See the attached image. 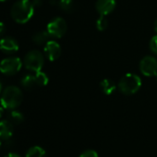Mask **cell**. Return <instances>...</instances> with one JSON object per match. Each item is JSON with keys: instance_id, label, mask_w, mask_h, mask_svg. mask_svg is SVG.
<instances>
[{"instance_id": "cell-1", "label": "cell", "mask_w": 157, "mask_h": 157, "mask_svg": "<svg viewBox=\"0 0 157 157\" xmlns=\"http://www.w3.org/2000/svg\"><path fill=\"white\" fill-rule=\"evenodd\" d=\"M34 7L30 0H18L10 10L12 20L20 24L27 23L34 14Z\"/></svg>"}, {"instance_id": "cell-2", "label": "cell", "mask_w": 157, "mask_h": 157, "mask_svg": "<svg viewBox=\"0 0 157 157\" xmlns=\"http://www.w3.org/2000/svg\"><path fill=\"white\" fill-rule=\"evenodd\" d=\"M23 101L22 91L14 85L6 87L0 96V105L5 109L13 110L18 108Z\"/></svg>"}, {"instance_id": "cell-3", "label": "cell", "mask_w": 157, "mask_h": 157, "mask_svg": "<svg viewBox=\"0 0 157 157\" xmlns=\"http://www.w3.org/2000/svg\"><path fill=\"white\" fill-rule=\"evenodd\" d=\"M141 87V78L134 73L125 74L118 82L119 91L125 95H132L136 94Z\"/></svg>"}, {"instance_id": "cell-4", "label": "cell", "mask_w": 157, "mask_h": 157, "mask_svg": "<svg viewBox=\"0 0 157 157\" xmlns=\"http://www.w3.org/2000/svg\"><path fill=\"white\" fill-rule=\"evenodd\" d=\"M44 64V56L38 50H31L26 54L23 59V66L32 72L42 70Z\"/></svg>"}, {"instance_id": "cell-5", "label": "cell", "mask_w": 157, "mask_h": 157, "mask_svg": "<svg viewBox=\"0 0 157 157\" xmlns=\"http://www.w3.org/2000/svg\"><path fill=\"white\" fill-rule=\"evenodd\" d=\"M23 62L18 56H10L0 62V72L6 76L16 75L22 67Z\"/></svg>"}, {"instance_id": "cell-6", "label": "cell", "mask_w": 157, "mask_h": 157, "mask_svg": "<svg viewBox=\"0 0 157 157\" xmlns=\"http://www.w3.org/2000/svg\"><path fill=\"white\" fill-rule=\"evenodd\" d=\"M67 30V25L66 21L63 18L56 17L49 21L46 27V31L49 33L50 37L59 39L63 37Z\"/></svg>"}, {"instance_id": "cell-7", "label": "cell", "mask_w": 157, "mask_h": 157, "mask_svg": "<svg viewBox=\"0 0 157 157\" xmlns=\"http://www.w3.org/2000/svg\"><path fill=\"white\" fill-rule=\"evenodd\" d=\"M140 70L146 77H157V59L152 56H144L140 62Z\"/></svg>"}, {"instance_id": "cell-8", "label": "cell", "mask_w": 157, "mask_h": 157, "mask_svg": "<svg viewBox=\"0 0 157 157\" xmlns=\"http://www.w3.org/2000/svg\"><path fill=\"white\" fill-rule=\"evenodd\" d=\"M44 54L49 61H56L61 55V46L57 42L49 40L44 45Z\"/></svg>"}, {"instance_id": "cell-9", "label": "cell", "mask_w": 157, "mask_h": 157, "mask_svg": "<svg viewBox=\"0 0 157 157\" xmlns=\"http://www.w3.org/2000/svg\"><path fill=\"white\" fill-rule=\"evenodd\" d=\"M0 50L7 55H11L19 50V43L13 37H2L0 39Z\"/></svg>"}, {"instance_id": "cell-10", "label": "cell", "mask_w": 157, "mask_h": 157, "mask_svg": "<svg viewBox=\"0 0 157 157\" xmlns=\"http://www.w3.org/2000/svg\"><path fill=\"white\" fill-rule=\"evenodd\" d=\"M116 5V0H97L95 9L100 16H106L114 11Z\"/></svg>"}, {"instance_id": "cell-11", "label": "cell", "mask_w": 157, "mask_h": 157, "mask_svg": "<svg viewBox=\"0 0 157 157\" xmlns=\"http://www.w3.org/2000/svg\"><path fill=\"white\" fill-rule=\"evenodd\" d=\"M13 124L9 119L0 120V140H8L13 136Z\"/></svg>"}, {"instance_id": "cell-12", "label": "cell", "mask_w": 157, "mask_h": 157, "mask_svg": "<svg viewBox=\"0 0 157 157\" xmlns=\"http://www.w3.org/2000/svg\"><path fill=\"white\" fill-rule=\"evenodd\" d=\"M100 89L105 95H111L116 92L117 85L110 78H105L100 82Z\"/></svg>"}, {"instance_id": "cell-13", "label": "cell", "mask_w": 157, "mask_h": 157, "mask_svg": "<svg viewBox=\"0 0 157 157\" xmlns=\"http://www.w3.org/2000/svg\"><path fill=\"white\" fill-rule=\"evenodd\" d=\"M21 84L26 90L33 89V87L37 86L36 81H35V76L34 75H32V74H26L25 76H23L21 78Z\"/></svg>"}, {"instance_id": "cell-14", "label": "cell", "mask_w": 157, "mask_h": 157, "mask_svg": "<svg viewBox=\"0 0 157 157\" xmlns=\"http://www.w3.org/2000/svg\"><path fill=\"white\" fill-rule=\"evenodd\" d=\"M49 33L47 31H40L33 35V42L38 45L45 44L49 41Z\"/></svg>"}, {"instance_id": "cell-15", "label": "cell", "mask_w": 157, "mask_h": 157, "mask_svg": "<svg viewBox=\"0 0 157 157\" xmlns=\"http://www.w3.org/2000/svg\"><path fill=\"white\" fill-rule=\"evenodd\" d=\"M8 119L13 124V125H20L24 121V116L21 112L13 109L10 110L8 114Z\"/></svg>"}, {"instance_id": "cell-16", "label": "cell", "mask_w": 157, "mask_h": 157, "mask_svg": "<svg viewBox=\"0 0 157 157\" xmlns=\"http://www.w3.org/2000/svg\"><path fill=\"white\" fill-rule=\"evenodd\" d=\"M25 157H47V155L44 148L40 146H33L27 151Z\"/></svg>"}, {"instance_id": "cell-17", "label": "cell", "mask_w": 157, "mask_h": 157, "mask_svg": "<svg viewBox=\"0 0 157 157\" xmlns=\"http://www.w3.org/2000/svg\"><path fill=\"white\" fill-rule=\"evenodd\" d=\"M34 76H35V81H36L37 86L44 87V86L47 85V83L49 82V78H48L46 73H44L42 70H40L38 72H36Z\"/></svg>"}, {"instance_id": "cell-18", "label": "cell", "mask_w": 157, "mask_h": 157, "mask_svg": "<svg viewBox=\"0 0 157 157\" xmlns=\"http://www.w3.org/2000/svg\"><path fill=\"white\" fill-rule=\"evenodd\" d=\"M58 7L60 10L66 13H69L73 10L74 8V2L73 0H59L57 2Z\"/></svg>"}, {"instance_id": "cell-19", "label": "cell", "mask_w": 157, "mask_h": 157, "mask_svg": "<svg viewBox=\"0 0 157 157\" xmlns=\"http://www.w3.org/2000/svg\"><path fill=\"white\" fill-rule=\"evenodd\" d=\"M108 27V21L105 16H100L96 21V28L100 32H104Z\"/></svg>"}, {"instance_id": "cell-20", "label": "cell", "mask_w": 157, "mask_h": 157, "mask_svg": "<svg viewBox=\"0 0 157 157\" xmlns=\"http://www.w3.org/2000/svg\"><path fill=\"white\" fill-rule=\"evenodd\" d=\"M78 157H99V155L96 151L89 149V150H85L84 151H82Z\"/></svg>"}, {"instance_id": "cell-21", "label": "cell", "mask_w": 157, "mask_h": 157, "mask_svg": "<svg viewBox=\"0 0 157 157\" xmlns=\"http://www.w3.org/2000/svg\"><path fill=\"white\" fill-rule=\"evenodd\" d=\"M149 46H150L151 51L154 55L157 56V35H154V36L151 39Z\"/></svg>"}, {"instance_id": "cell-22", "label": "cell", "mask_w": 157, "mask_h": 157, "mask_svg": "<svg viewBox=\"0 0 157 157\" xmlns=\"http://www.w3.org/2000/svg\"><path fill=\"white\" fill-rule=\"evenodd\" d=\"M5 32H6V25L2 21H0V38H2Z\"/></svg>"}, {"instance_id": "cell-23", "label": "cell", "mask_w": 157, "mask_h": 157, "mask_svg": "<svg viewBox=\"0 0 157 157\" xmlns=\"http://www.w3.org/2000/svg\"><path fill=\"white\" fill-rule=\"evenodd\" d=\"M32 3L34 8H40L43 4V0H32Z\"/></svg>"}, {"instance_id": "cell-24", "label": "cell", "mask_w": 157, "mask_h": 157, "mask_svg": "<svg viewBox=\"0 0 157 157\" xmlns=\"http://www.w3.org/2000/svg\"><path fill=\"white\" fill-rule=\"evenodd\" d=\"M5 157H21V156L16 152H9L7 155H5Z\"/></svg>"}, {"instance_id": "cell-25", "label": "cell", "mask_w": 157, "mask_h": 157, "mask_svg": "<svg viewBox=\"0 0 157 157\" xmlns=\"http://www.w3.org/2000/svg\"><path fill=\"white\" fill-rule=\"evenodd\" d=\"M4 107L2 105H0V118L3 117V114H4Z\"/></svg>"}, {"instance_id": "cell-26", "label": "cell", "mask_w": 157, "mask_h": 157, "mask_svg": "<svg viewBox=\"0 0 157 157\" xmlns=\"http://www.w3.org/2000/svg\"><path fill=\"white\" fill-rule=\"evenodd\" d=\"M154 31H155L156 33H157V19H156V21H155V22H154Z\"/></svg>"}, {"instance_id": "cell-27", "label": "cell", "mask_w": 157, "mask_h": 157, "mask_svg": "<svg viewBox=\"0 0 157 157\" xmlns=\"http://www.w3.org/2000/svg\"><path fill=\"white\" fill-rule=\"evenodd\" d=\"M1 93H2V83L0 82V94H1Z\"/></svg>"}, {"instance_id": "cell-28", "label": "cell", "mask_w": 157, "mask_h": 157, "mask_svg": "<svg viewBox=\"0 0 157 157\" xmlns=\"http://www.w3.org/2000/svg\"><path fill=\"white\" fill-rule=\"evenodd\" d=\"M1 147H2V142H1V140H0V150H1Z\"/></svg>"}, {"instance_id": "cell-29", "label": "cell", "mask_w": 157, "mask_h": 157, "mask_svg": "<svg viewBox=\"0 0 157 157\" xmlns=\"http://www.w3.org/2000/svg\"><path fill=\"white\" fill-rule=\"evenodd\" d=\"M6 1H8V0H0V2H6Z\"/></svg>"}]
</instances>
